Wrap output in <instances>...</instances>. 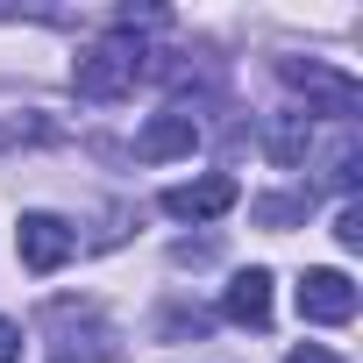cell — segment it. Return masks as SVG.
Segmentation results:
<instances>
[{
    "label": "cell",
    "mask_w": 363,
    "mask_h": 363,
    "mask_svg": "<svg viewBox=\"0 0 363 363\" xmlns=\"http://www.w3.org/2000/svg\"><path fill=\"white\" fill-rule=\"evenodd\" d=\"M143 72H150L143 36H135V29H107L100 43H86V50H79L72 86H79V100H100V107H107V100H128Z\"/></svg>",
    "instance_id": "6da1fadb"
},
{
    "label": "cell",
    "mask_w": 363,
    "mask_h": 363,
    "mask_svg": "<svg viewBox=\"0 0 363 363\" xmlns=\"http://www.w3.org/2000/svg\"><path fill=\"white\" fill-rule=\"evenodd\" d=\"M43 342H50V363H107L114 356V328L93 299H50Z\"/></svg>",
    "instance_id": "7a4b0ae2"
},
{
    "label": "cell",
    "mask_w": 363,
    "mask_h": 363,
    "mask_svg": "<svg viewBox=\"0 0 363 363\" xmlns=\"http://www.w3.org/2000/svg\"><path fill=\"white\" fill-rule=\"evenodd\" d=\"M278 79L292 86V93H306V114L313 107H328V114H356L363 107V86L349 79V72H335V65H320V57H278Z\"/></svg>",
    "instance_id": "3957f363"
},
{
    "label": "cell",
    "mask_w": 363,
    "mask_h": 363,
    "mask_svg": "<svg viewBox=\"0 0 363 363\" xmlns=\"http://www.w3.org/2000/svg\"><path fill=\"white\" fill-rule=\"evenodd\" d=\"M292 299H299V320H320V328H342V320H356V278L349 271H306L299 285H292Z\"/></svg>",
    "instance_id": "277c9868"
},
{
    "label": "cell",
    "mask_w": 363,
    "mask_h": 363,
    "mask_svg": "<svg viewBox=\"0 0 363 363\" xmlns=\"http://www.w3.org/2000/svg\"><path fill=\"white\" fill-rule=\"evenodd\" d=\"M15 250H22V264L43 278V271H57V264H72V257H79V228H72V221H57V214H22Z\"/></svg>",
    "instance_id": "5b68a950"
},
{
    "label": "cell",
    "mask_w": 363,
    "mask_h": 363,
    "mask_svg": "<svg viewBox=\"0 0 363 363\" xmlns=\"http://www.w3.org/2000/svg\"><path fill=\"white\" fill-rule=\"evenodd\" d=\"M235 200H242L235 178H228V171H207V178H193V186H171L157 207H164L171 221H214V214H228Z\"/></svg>",
    "instance_id": "8992f818"
},
{
    "label": "cell",
    "mask_w": 363,
    "mask_h": 363,
    "mask_svg": "<svg viewBox=\"0 0 363 363\" xmlns=\"http://www.w3.org/2000/svg\"><path fill=\"white\" fill-rule=\"evenodd\" d=\"M193 150H200V121L186 107H164V114H150L135 128V157L143 164H171V157H193Z\"/></svg>",
    "instance_id": "52a82bcc"
},
{
    "label": "cell",
    "mask_w": 363,
    "mask_h": 363,
    "mask_svg": "<svg viewBox=\"0 0 363 363\" xmlns=\"http://www.w3.org/2000/svg\"><path fill=\"white\" fill-rule=\"evenodd\" d=\"M221 313L235 328H271V271H235L221 292Z\"/></svg>",
    "instance_id": "ba28073f"
},
{
    "label": "cell",
    "mask_w": 363,
    "mask_h": 363,
    "mask_svg": "<svg viewBox=\"0 0 363 363\" xmlns=\"http://www.w3.org/2000/svg\"><path fill=\"white\" fill-rule=\"evenodd\" d=\"M264 150H271V164H306V150H313V114L306 107H285V114H271V128H264Z\"/></svg>",
    "instance_id": "9c48e42d"
},
{
    "label": "cell",
    "mask_w": 363,
    "mask_h": 363,
    "mask_svg": "<svg viewBox=\"0 0 363 363\" xmlns=\"http://www.w3.org/2000/svg\"><path fill=\"white\" fill-rule=\"evenodd\" d=\"M250 221H257V228H292V221H306V193H278V200H257V207H250Z\"/></svg>",
    "instance_id": "30bf717a"
},
{
    "label": "cell",
    "mask_w": 363,
    "mask_h": 363,
    "mask_svg": "<svg viewBox=\"0 0 363 363\" xmlns=\"http://www.w3.org/2000/svg\"><path fill=\"white\" fill-rule=\"evenodd\" d=\"M335 242H342V250H363V207H356V200L335 214Z\"/></svg>",
    "instance_id": "8fae6325"
},
{
    "label": "cell",
    "mask_w": 363,
    "mask_h": 363,
    "mask_svg": "<svg viewBox=\"0 0 363 363\" xmlns=\"http://www.w3.org/2000/svg\"><path fill=\"white\" fill-rule=\"evenodd\" d=\"M0 363H22V328L0 313Z\"/></svg>",
    "instance_id": "7c38bea8"
},
{
    "label": "cell",
    "mask_w": 363,
    "mask_h": 363,
    "mask_svg": "<svg viewBox=\"0 0 363 363\" xmlns=\"http://www.w3.org/2000/svg\"><path fill=\"white\" fill-rule=\"evenodd\" d=\"M285 363H342V356H335V349H320V342H299Z\"/></svg>",
    "instance_id": "4fadbf2b"
}]
</instances>
